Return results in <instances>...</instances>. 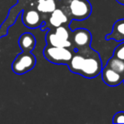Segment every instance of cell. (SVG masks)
<instances>
[{
    "mask_svg": "<svg viewBox=\"0 0 124 124\" xmlns=\"http://www.w3.org/2000/svg\"><path fill=\"white\" fill-rule=\"evenodd\" d=\"M67 66L71 72L91 79L100 75L103 64L100 53L89 46L75 50Z\"/></svg>",
    "mask_w": 124,
    "mask_h": 124,
    "instance_id": "1",
    "label": "cell"
},
{
    "mask_svg": "<svg viewBox=\"0 0 124 124\" xmlns=\"http://www.w3.org/2000/svg\"><path fill=\"white\" fill-rule=\"evenodd\" d=\"M59 6L66 10L71 21H84L92 14L88 0H59Z\"/></svg>",
    "mask_w": 124,
    "mask_h": 124,
    "instance_id": "2",
    "label": "cell"
},
{
    "mask_svg": "<svg viewBox=\"0 0 124 124\" xmlns=\"http://www.w3.org/2000/svg\"><path fill=\"white\" fill-rule=\"evenodd\" d=\"M38 1V0H18L17 4L9 9L8 17L0 26V38L7 36L9 28L16 23L20 13L28 8H36Z\"/></svg>",
    "mask_w": 124,
    "mask_h": 124,
    "instance_id": "3",
    "label": "cell"
},
{
    "mask_svg": "<svg viewBox=\"0 0 124 124\" xmlns=\"http://www.w3.org/2000/svg\"><path fill=\"white\" fill-rule=\"evenodd\" d=\"M75 50L69 48H60L46 45L43 51V56L48 61L54 65H66L72 58Z\"/></svg>",
    "mask_w": 124,
    "mask_h": 124,
    "instance_id": "4",
    "label": "cell"
},
{
    "mask_svg": "<svg viewBox=\"0 0 124 124\" xmlns=\"http://www.w3.org/2000/svg\"><path fill=\"white\" fill-rule=\"evenodd\" d=\"M71 21H72L69 17L66 10L58 5L57 9H55L51 14L45 18L43 24L41 26L40 29L42 31H45L60 26H70Z\"/></svg>",
    "mask_w": 124,
    "mask_h": 124,
    "instance_id": "5",
    "label": "cell"
},
{
    "mask_svg": "<svg viewBox=\"0 0 124 124\" xmlns=\"http://www.w3.org/2000/svg\"><path fill=\"white\" fill-rule=\"evenodd\" d=\"M37 59L31 52L22 51L19 54L12 63V71L17 75H22L31 71L35 67Z\"/></svg>",
    "mask_w": 124,
    "mask_h": 124,
    "instance_id": "6",
    "label": "cell"
},
{
    "mask_svg": "<svg viewBox=\"0 0 124 124\" xmlns=\"http://www.w3.org/2000/svg\"><path fill=\"white\" fill-rule=\"evenodd\" d=\"M70 41L72 43L74 50L83 49L91 45L92 34L88 29L78 28L74 31H71Z\"/></svg>",
    "mask_w": 124,
    "mask_h": 124,
    "instance_id": "7",
    "label": "cell"
},
{
    "mask_svg": "<svg viewBox=\"0 0 124 124\" xmlns=\"http://www.w3.org/2000/svg\"><path fill=\"white\" fill-rule=\"evenodd\" d=\"M22 22L30 29L40 28L43 24V16L36 8H28L22 11Z\"/></svg>",
    "mask_w": 124,
    "mask_h": 124,
    "instance_id": "8",
    "label": "cell"
},
{
    "mask_svg": "<svg viewBox=\"0 0 124 124\" xmlns=\"http://www.w3.org/2000/svg\"><path fill=\"white\" fill-rule=\"evenodd\" d=\"M101 78L102 81L110 87H116L122 83L123 82L124 76L119 74L118 72L113 71L110 68L107 67V66H103L101 71Z\"/></svg>",
    "mask_w": 124,
    "mask_h": 124,
    "instance_id": "9",
    "label": "cell"
},
{
    "mask_svg": "<svg viewBox=\"0 0 124 124\" xmlns=\"http://www.w3.org/2000/svg\"><path fill=\"white\" fill-rule=\"evenodd\" d=\"M45 40H46L47 45L54 47H60V48H72L73 45L70 40H66L64 38H60L58 35H56L53 31L52 29H48L45 36Z\"/></svg>",
    "mask_w": 124,
    "mask_h": 124,
    "instance_id": "10",
    "label": "cell"
},
{
    "mask_svg": "<svg viewBox=\"0 0 124 124\" xmlns=\"http://www.w3.org/2000/svg\"><path fill=\"white\" fill-rule=\"evenodd\" d=\"M59 5V0H38L36 5V9L41 13L44 19L50 15Z\"/></svg>",
    "mask_w": 124,
    "mask_h": 124,
    "instance_id": "11",
    "label": "cell"
},
{
    "mask_svg": "<svg viewBox=\"0 0 124 124\" xmlns=\"http://www.w3.org/2000/svg\"><path fill=\"white\" fill-rule=\"evenodd\" d=\"M107 41L115 40L116 42L124 41V19L117 20L113 25L112 31L105 36Z\"/></svg>",
    "mask_w": 124,
    "mask_h": 124,
    "instance_id": "12",
    "label": "cell"
},
{
    "mask_svg": "<svg viewBox=\"0 0 124 124\" xmlns=\"http://www.w3.org/2000/svg\"><path fill=\"white\" fill-rule=\"evenodd\" d=\"M18 43L22 51H28L31 52L36 47V38L33 36V34L30 32H25L21 35Z\"/></svg>",
    "mask_w": 124,
    "mask_h": 124,
    "instance_id": "13",
    "label": "cell"
},
{
    "mask_svg": "<svg viewBox=\"0 0 124 124\" xmlns=\"http://www.w3.org/2000/svg\"><path fill=\"white\" fill-rule=\"evenodd\" d=\"M105 66L110 68L113 71L118 72L119 74L124 76V61L115 56L110 57L106 62Z\"/></svg>",
    "mask_w": 124,
    "mask_h": 124,
    "instance_id": "14",
    "label": "cell"
},
{
    "mask_svg": "<svg viewBox=\"0 0 124 124\" xmlns=\"http://www.w3.org/2000/svg\"><path fill=\"white\" fill-rule=\"evenodd\" d=\"M53 31L60 38L66 40H70L71 34V30L70 29V26H60L58 27L53 28Z\"/></svg>",
    "mask_w": 124,
    "mask_h": 124,
    "instance_id": "15",
    "label": "cell"
},
{
    "mask_svg": "<svg viewBox=\"0 0 124 124\" xmlns=\"http://www.w3.org/2000/svg\"><path fill=\"white\" fill-rule=\"evenodd\" d=\"M113 56L116 57V58L124 61V41L120 42V43L115 48Z\"/></svg>",
    "mask_w": 124,
    "mask_h": 124,
    "instance_id": "16",
    "label": "cell"
},
{
    "mask_svg": "<svg viewBox=\"0 0 124 124\" xmlns=\"http://www.w3.org/2000/svg\"><path fill=\"white\" fill-rule=\"evenodd\" d=\"M113 123H124V111H118L113 116Z\"/></svg>",
    "mask_w": 124,
    "mask_h": 124,
    "instance_id": "17",
    "label": "cell"
},
{
    "mask_svg": "<svg viewBox=\"0 0 124 124\" xmlns=\"http://www.w3.org/2000/svg\"><path fill=\"white\" fill-rule=\"evenodd\" d=\"M116 1L119 4H121V5H124V0H116Z\"/></svg>",
    "mask_w": 124,
    "mask_h": 124,
    "instance_id": "18",
    "label": "cell"
},
{
    "mask_svg": "<svg viewBox=\"0 0 124 124\" xmlns=\"http://www.w3.org/2000/svg\"><path fill=\"white\" fill-rule=\"evenodd\" d=\"M122 83H123V84H124V78H123V82H122Z\"/></svg>",
    "mask_w": 124,
    "mask_h": 124,
    "instance_id": "19",
    "label": "cell"
}]
</instances>
